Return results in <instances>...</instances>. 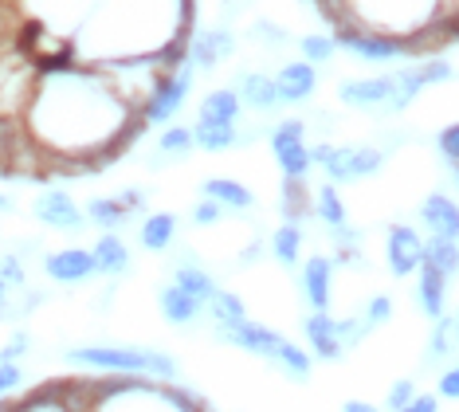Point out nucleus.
Returning a JSON list of instances; mask_svg holds the SVG:
<instances>
[{
  "label": "nucleus",
  "mask_w": 459,
  "mask_h": 412,
  "mask_svg": "<svg viewBox=\"0 0 459 412\" xmlns=\"http://www.w3.org/2000/svg\"><path fill=\"white\" fill-rule=\"evenodd\" d=\"M67 362L75 365H95V369H107V373H158V377H169L177 362L165 354H153V350H114V346H87V350H71Z\"/></svg>",
  "instance_id": "f257e3e1"
},
{
  "label": "nucleus",
  "mask_w": 459,
  "mask_h": 412,
  "mask_svg": "<svg viewBox=\"0 0 459 412\" xmlns=\"http://www.w3.org/2000/svg\"><path fill=\"white\" fill-rule=\"evenodd\" d=\"M271 150H275V162L287 177H307L310 173V150L302 142V122H283L275 134H271Z\"/></svg>",
  "instance_id": "f03ea898"
},
{
  "label": "nucleus",
  "mask_w": 459,
  "mask_h": 412,
  "mask_svg": "<svg viewBox=\"0 0 459 412\" xmlns=\"http://www.w3.org/2000/svg\"><path fill=\"white\" fill-rule=\"evenodd\" d=\"M385 259H389V271L396 279H401V275H412L424 263V240L416 236L409 224H393L389 244H385Z\"/></svg>",
  "instance_id": "7ed1b4c3"
},
{
  "label": "nucleus",
  "mask_w": 459,
  "mask_h": 412,
  "mask_svg": "<svg viewBox=\"0 0 459 412\" xmlns=\"http://www.w3.org/2000/svg\"><path fill=\"white\" fill-rule=\"evenodd\" d=\"M224 342H232L239 346V350H247V354H259V357H279V346L287 342L279 330H267V326H259V322H236V326H224L221 330Z\"/></svg>",
  "instance_id": "20e7f679"
},
{
  "label": "nucleus",
  "mask_w": 459,
  "mask_h": 412,
  "mask_svg": "<svg viewBox=\"0 0 459 412\" xmlns=\"http://www.w3.org/2000/svg\"><path fill=\"white\" fill-rule=\"evenodd\" d=\"M36 220L48 228H59V232H79L87 224V216L79 213V205L71 200L67 193H59V188H51V193H39L36 200Z\"/></svg>",
  "instance_id": "39448f33"
},
{
  "label": "nucleus",
  "mask_w": 459,
  "mask_h": 412,
  "mask_svg": "<svg viewBox=\"0 0 459 412\" xmlns=\"http://www.w3.org/2000/svg\"><path fill=\"white\" fill-rule=\"evenodd\" d=\"M185 94H189V71H177L173 79H161L153 87V99L145 102V122H169L181 110Z\"/></svg>",
  "instance_id": "423d86ee"
},
{
  "label": "nucleus",
  "mask_w": 459,
  "mask_h": 412,
  "mask_svg": "<svg viewBox=\"0 0 459 412\" xmlns=\"http://www.w3.org/2000/svg\"><path fill=\"white\" fill-rule=\"evenodd\" d=\"M44 267L48 275L56 283H82V279H91L99 267H95V256L91 251H82V248H64V251H51V256L44 259Z\"/></svg>",
  "instance_id": "0eeeda50"
},
{
  "label": "nucleus",
  "mask_w": 459,
  "mask_h": 412,
  "mask_svg": "<svg viewBox=\"0 0 459 412\" xmlns=\"http://www.w3.org/2000/svg\"><path fill=\"white\" fill-rule=\"evenodd\" d=\"M333 44H346L350 51H358L365 59H389L401 51V39L393 36H373L365 28H346V31H333Z\"/></svg>",
  "instance_id": "6e6552de"
},
{
  "label": "nucleus",
  "mask_w": 459,
  "mask_h": 412,
  "mask_svg": "<svg viewBox=\"0 0 459 412\" xmlns=\"http://www.w3.org/2000/svg\"><path fill=\"white\" fill-rule=\"evenodd\" d=\"M330 279H333V263L326 256H310L307 267H302V291H307V302L315 306V314H326L330 306Z\"/></svg>",
  "instance_id": "1a4fd4ad"
},
{
  "label": "nucleus",
  "mask_w": 459,
  "mask_h": 412,
  "mask_svg": "<svg viewBox=\"0 0 459 412\" xmlns=\"http://www.w3.org/2000/svg\"><path fill=\"white\" fill-rule=\"evenodd\" d=\"M420 216H424V224L432 228V236H440V240H459V208L447 200L444 193H432L420 205Z\"/></svg>",
  "instance_id": "9d476101"
},
{
  "label": "nucleus",
  "mask_w": 459,
  "mask_h": 412,
  "mask_svg": "<svg viewBox=\"0 0 459 412\" xmlns=\"http://www.w3.org/2000/svg\"><path fill=\"white\" fill-rule=\"evenodd\" d=\"M307 342H310V350H315L322 362H338L342 354V342H338V326H333L330 314H310L307 319Z\"/></svg>",
  "instance_id": "9b49d317"
},
{
  "label": "nucleus",
  "mask_w": 459,
  "mask_h": 412,
  "mask_svg": "<svg viewBox=\"0 0 459 412\" xmlns=\"http://www.w3.org/2000/svg\"><path fill=\"white\" fill-rule=\"evenodd\" d=\"M279 102H302L310 91H315V67L310 63H287L275 79Z\"/></svg>",
  "instance_id": "f8f14e48"
},
{
  "label": "nucleus",
  "mask_w": 459,
  "mask_h": 412,
  "mask_svg": "<svg viewBox=\"0 0 459 412\" xmlns=\"http://www.w3.org/2000/svg\"><path fill=\"white\" fill-rule=\"evenodd\" d=\"M393 79H358V83H342V102L350 107H377V102H389Z\"/></svg>",
  "instance_id": "ddd939ff"
},
{
  "label": "nucleus",
  "mask_w": 459,
  "mask_h": 412,
  "mask_svg": "<svg viewBox=\"0 0 459 412\" xmlns=\"http://www.w3.org/2000/svg\"><path fill=\"white\" fill-rule=\"evenodd\" d=\"M444 294H447V279L440 271L424 267L420 263V287H416V299H420V311L428 319H444Z\"/></svg>",
  "instance_id": "4468645a"
},
{
  "label": "nucleus",
  "mask_w": 459,
  "mask_h": 412,
  "mask_svg": "<svg viewBox=\"0 0 459 412\" xmlns=\"http://www.w3.org/2000/svg\"><path fill=\"white\" fill-rule=\"evenodd\" d=\"M91 256H95V267L102 275H122V271L130 267V251H126V244H122L118 236H114V232H107V236L99 240Z\"/></svg>",
  "instance_id": "2eb2a0df"
},
{
  "label": "nucleus",
  "mask_w": 459,
  "mask_h": 412,
  "mask_svg": "<svg viewBox=\"0 0 459 412\" xmlns=\"http://www.w3.org/2000/svg\"><path fill=\"white\" fill-rule=\"evenodd\" d=\"M204 200H216L221 208H252L255 197L247 193L239 181H228V177H212L204 181Z\"/></svg>",
  "instance_id": "dca6fc26"
},
{
  "label": "nucleus",
  "mask_w": 459,
  "mask_h": 412,
  "mask_svg": "<svg viewBox=\"0 0 459 412\" xmlns=\"http://www.w3.org/2000/svg\"><path fill=\"white\" fill-rule=\"evenodd\" d=\"M307 213H315V200H310L307 177H287V181H283V216H287V224H299Z\"/></svg>",
  "instance_id": "f3484780"
},
{
  "label": "nucleus",
  "mask_w": 459,
  "mask_h": 412,
  "mask_svg": "<svg viewBox=\"0 0 459 412\" xmlns=\"http://www.w3.org/2000/svg\"><path fill=\"white\" fill-rule=\"evenodd\" d=\"M424 267L440 271L444 279H447V275H455V271H459V240H440V236H432V240L424 244Z\"/></svg>",
  "instance_id": "a211bd4d"
},
{
  "label": "nucleus",
  "mask_w": 459,
  "mask_h": 412,
  "mask_svg": "<svg viewBox=\"0 0 459 412\" xmlns=\"http://www.w3.org/2000/svg\"><path fill=\"white\" fill-rule=\"evenodd\" d=\"M161 314H165V322H173V326H185V322H193L196 314H201V302L189 299L181 287H165L161 291Z\"/></svg>",
  "instance_id": "6ab92c4d"
},
{
  "label": "nucleus",
  "mask_w": 459,
  "mask_h": 412,
  "mask_svg": "<svg viewBox=\"0 0 459 412\" xmlns=\"http://www.w3.org/2000/svg\"><path fill=\"white\" fill-rule=\"evenodd\" d=\"M232 56V31H204L201 39H196V48H193V59L201 63V67H216L221 59Z\"/></svg>",
  "instance_id": "aec40b11"
},
{
  "label": "nucleus",
  "mask_w": 459,
  "mask_h": 412,
  "mask_svg": "<svg viewBox=\"0 0 459 412\" xmlns=\"http://www.w3.org/2000/svg\"><path fill=\"white\" fill-rule=\"evenodd\" d=\"M173 287H181L189 299H196V302H208L216 291V283H212V275L208 271H201V267H177V275H173Z\"/></svg>",
  "instance_id": "412c9836"
},
{
  "label": "nucleus",
  "mask_w": 459,
  "mask_h": 412,
  "mask_svg": "<svg viewBox=\"0 0 459 412\" xmlns=\"http://www.w3.org/2000/svg\"><path fill=\"white\" fill-rule=\"evenodd\" d=\"M87 220H95L99 228L114 232V228H122L130 220V208L122 205V200H114V197H95L87 205Z\"/></svg>",
  "instance_id": "4be33fe9"
},
{
  "label": "nucleus",
  "mask_w": 459,
  "mask_h": 412,
  "mask_svg": "<svg viewBox=\"0 0 459 412\" xmlns=\"http://www.w3.org/2000/svg\"><path fill=\"white\" fill-rule=\"evenodd\" d=\"M239 114V99L232 91H212L208 99L201 102V122H221V126H232Z\"/></svg>",
  "instance_id": "5701e85b"
},
{
  "label": "nucleus",
  "mask_w": 459,
  "mask_h": 412,
  "mask_svg": "<svg viewBox=\"0 0 459 412\" xmlns=\"http://www.w3.org/2000/svg\"><path fill=\"white\" fill-rule=\"evenodd\" d=\"M173 232H177V220L169 213H153V216H145V224H142V244L150 251H165L173 244Z\"/></svg>",
  "instance_id": "b1692460"
},
{
  "label": "nucleus",
  "mask_w": 459,
  "mask_h": 412,
  "mask_svg": "<svg viewBox=\"0 0 459 412\" xmlns=\"http://www.w3.org/2000/svg\"><path fill=\"white\" fill-rule=\"evenodd\" d=\"M239 94H244V102H252L255 110H271L279 102L275 79H267V75H244V83H239Z\"/></svg>",
  "instance_id": "393cba45"
},
{
  "label": "nucleus",
  "mask_w": 459,
  "mask_h": 412,
  "mask_svg": "<svg viewBox=\"0 0 459 412\" xmlns=\"http://www.w3.org/2000/svg\"><path fill=\"white\" fill-rule=\"evenodd\" d=\"M208 314L216 319V326H236V322H244L247 314H244V302H239V294L232 291H216L212 299H208Z\"/></svg>",
  "instance_id": "a878e982"
},
{
  "label": "nucleus",
  "mask_w": 459,
  "mask_h": 412,
  "mask_svg": "<svg viewBox=\"0 0 459 412\" xmlns=\"http://www.w3.org/2000/svg\"><path fill=\"white\" fill-rule=\"evenodd\" d=\"M315 213L326 220L333 232L346 228V205H342V197H338V188H333V185H322V188H318V197H315Z\"/></svg>",
  "instance_id": "bb28decb"
},
{
  "label": "nucleus",
  "mask_w": 459,
  "mask_h": 412,
  "mask_svg": "<svg viewBox=\"0 0 459 412\" xmlns=\"http://www.w3.org/2000/svg\"><path fill=\"white\" fill-rule=\"evenodd\" d=\"M193 142L201 145V150H228V145L236 142V130L232 126H221V122H196L193 130Z\"/></svg>",
  "instance_id": "cd10ccee"
},
{
  "label": "nucleus",
  "mask_w": 459,
  "mask_h": 412,
  "mask_svg": "<svg viewBox=\"0 0 459 412\" xmlns=\"http://www.w3.org/2000/svg\"><path fill=\"white\" fill-rule=\"evenodd\" d=\"M381 162H385V153H381V150H373V145H350V162H346L350 181H358V177L377 173Z\"/></svg>",
  "instance_id": "c85d7f7f"
},
{
  "label": "nucleus",
  "mask_w": 459,
  "mask_h": 412,
  "mask_svg": "<svg viewBox=\"0 0 459 412\" xmlns=\"http://www.w3.org/2000/svg\"><path fill=\"white\" fill-rule=\"evenodd\" d=\"M299 244H302L299 224H283V228L275 232V236H271V251H275V259L287 263V267L299 259Z\"/></svg>",
  "instance_id": "c756f323"
},
{
  "label": "nucleus",
  "mask_w": 459,
  "mask_h": 412,
  "mask_svg": "<svg viewBox=\"0 0 459 412\" xmlns=\"http://www.w3.org/2000/svg\"><path fill=\"white\" fill-rule=\"evenodd\" d=\"M420 91H424V87H420V83H416L412 71H404L401 79H393V91H389V110H404V107H409V102H412Z\"/></svg>",
  "instance_id": "7c9ffc66"
},
{
  "label": "nucleus",
  "mask_w": 459,
  "mask_h": 412,
  "mask_svg": "<svg viewBox=\"0 0 459 412\" xmlns=\"http://www.w3.org/2000/svg\"><path fill=\"white\" fill-rule=\"evenodd\" d=\"M275 362H283L287 369H290V377H302L307 381V373H310V354H302L295 342H283L279 346V357Z\"/></svg>",
  "instance_id": "2f4dec72"
},
{
  "label": "nucleus",
  "mask_w": 459,
  "mask_h": 412,
  "mask_svg": "<svg viewBox=\"0 0 459 412\" xmlns=\"http://www.w3.org/2000/svg\"><path fill=\"white\" fill-rule=\"evenodd\" d=\"M455 342H459V337H455V319H440V326H436V334H432V346H428V354L444 357Z\"/></svg>",
  "instance_id": "473e14b6"
},
{
  "label": "nucleus",
  "mask_w": 459,
  "mask_h": 412,
  "mask_svg": "<svg viewBox=\"0 0 459 412\" xmlns=\"http://www.w3.org/2000/svg\"><path fill=\"white\" fill-rule=\"evenodd\" d=\"M412 75H416L420 87H428V83H444L447 75H452V67H447L444 59H428V63H420V67H412Z\"/></svg>",
  "instance_id": "72a5a7b5"
},
{
  "label": "nucleus",
  "mask_w": 459,
  "mask_h": 412,
  "mask_svg": "<svg viewBox=\"0 0 459 412\" xmlns=\"http://www.w3.org/2000/svg\"><path fill=\"white\" fill-rule=\"evenodd\" d=\"M338 326V342L342 350H350V346H358L365 334H369V326H365V319H346V322H333Z\"/></svg>",
  "instance_id": "f704fd0d"
},
{
  "label": "nucleus",
  "mask_w": 459,
  "mask_h": 412,
  "mask_svg": "<svg viewBox=\"0 0 459 412\" xmlns=\"http://www.w3.org/2000/svg\"><path fill=\"white\" fill-rule=\"evenodd\" d=\"M193 145V130H185V126H173V130L161 134V150L165 153H185Z\"/></svg>",
  "instance_id": "c9c22d12"
},
{
  "label": "nucleus",
  "mask_w": 459,
  "mask_h": 412,
  "mask_svg": "<svg viewBox=\"0 0 459 412\" xmlns=\"http://www.w3.org/2000/svg\"><path fill=\"white\" fill-rule=\"evenodd\" d=\"M302 56H307L310 63L330 59L333 56V39H326V36H307V39H302Z\"/></svg>",
  "instance_id": "e433bc0d"
},
{
  "label": "nucleus",
  "mask_w": 459,
  "mask_h": 412,
  "mask_svg": "<svg viewBox=\"0 0 459 412\" xmlns=\"http://www.w3.org/2000/svg\"><path fill=\"white\" fill-rule=\"evenodd\" d=\"M0 279H4V287H24V263L16 256H4L0 259Z\"/></svg>",
  "instance_id": "4c0bfd02"
},
{
  "label": "nucleus",
  "mask_w": 459,
  "mask_h": 412,
  "mask_svg": "<svg viewBox=\"0 0 459 412\" xmlns=\"http://www.w3.org/2000/svg\"><path fill=\"white\" fill-rule=\"evenodd\" d=\"M416 397V389H412V381H396L393 389H389V400H385V405H389L393 412H401V408H409V400Z\"/></svg>",
  "instance_id": "58836bf2"
},
{
  "label": "nucleus",
  "mask_w": 459,
  "mask_h": 412,
  "mask_svg": "<svg viewBox=\"0 0 459 412\" xmlns=\"http://www.w3.org/2000/svg\"><path fill=\"white\" fill-rule=\"evenodd\" d=\"M393 314V302H389V294H377V299L369 302V311H365V326H381L385 319Z\"/></svg>",
  "instance_id": "ea45409f"
},
{
  "label": "nucleus",
  "mask_w": 459,
  "mask_h": 412,
  "mask_svg": "<svg viewBox=\"0 0 459 412\" xmlns=\"http://www.w3.org/2000/svg\"><path fill=\"white\" fill-rule=\"evenodd\" d=\"M440 153H444L452 165H459V122L447 126V130L440 134Z\"/></svg>",
  "instance_id": "a19ab883"
},
{
  "label": "nucleus",
  "mask_w": 459,
  "mask_h": 412,
  "mask_svg": "<svg viewBox=\"0 0 459 412\" xmlns=\"http://www.w3.org/2000/svg\"><path fill=\"white\" fill-rule=\"evenodd\" d=\"M221 216H224V208L216 205V200H201V205L193 208V224H216Z\"/></svg>",
  "instance_id": "79ce46f5"
},
{
  "label": "nucleus",
  "mask_w": 459,
  "mask_h": 412,
  "mask_svg": "<svg viewBox=\"0 0 459 412\" xmlns=\"http://www.w3.org/2000/svg\"><path fill=\"white\" fill-rule=\"evenodd\" d=\"M16 385H20V365L16 362H0V397L13 393Z\"/></svg>",
  "instance_id": "37998d69"
},
{
  "label": "nucleus",
  "mask_w": 459,
  "mask_h": 412,
  "mask_svg": "<svg viewBox=\"0 0 459 412\" xmlns=\"http://www.w3.org/2000/svg\"><path fill=\"white\" fill-rule=\"evenodd\" d=\"M440 397L459 400V365H452V369H447V373L440 377Z\"/></svg>",
  "instance_id": "c03bdc74"
},
{
  "label": "nucleus",
  "mask_w": 459,
  "mask_h": 412,
  "mask_svg": "<svg viewBox=\"0 0 459 412\" xmlns=\"http://www.w3.org/2000/svg\"><path fill=\"white\" fill-rule=\"evenodd\" d=\"M24 350H28V334H16L13 342H8L4 350H0V362H16V357L24 354Z\"/></svg>",
  "instance_id": "a18cd8bd"
},
{
  "label": "nucleus",
  "mask_w": 459,
  "mask_h": 412,
  "mask_svg": "<svg viewBox=\"0 0 459 412\" xmlns=\"http://www.w3.org/2000/svg\"><path fill=\"white\" fill-rule=\"evenodd\" d=\"M401 412H440V400L436 397H412L409 408H401Z\"/></svg>",
  "instance_id": "49530a36"
},
{
  "label": "nucleus",
  "mask_w": 459,
  "mask_h": 412,
  "mask_svg": "<svg viewBox=\"0 0 459 412\" xmlns=\"http://www.w3.org/2000/svg\"><path fill=\"white\" fill-rule=\"evenodd\" d=\"M436 20H440L447 44H452V39H459V8H455V13H447V16H436Z\"/></svg>",
  "instance_id": "de8ad7c7"
},
{
  "label": "nucleus",
  "mask_w": 459,
  "mask_h": 412,
  "mask_svg": "<svg viewBox=\"0 0 459 412\" xmlns=\"http://www.w3.org/2000/svg\"><path fill=\"white\" fill-rule=\"evenodd\" d=\"M118 200H122L126 208H138V205H142V193H138V188H130V193H122Z\"/></svg>",
  "instance_id": "09e8293b"
},
{
  "label": "nucleus",
  "mask_w": 459,
  "mask_h": 412,
  "mask_svg": "<svg viewBox=\"0 0 459 412\" xmlns=\"http://www.w3.org/2000/svg\"><path fill=\"white\" fill-rule=\"evenodd\" d=\"M342 412H377V408L365 405V400H346V408H342Z\"/></svg>",
  "instance_id": "8fccbe9b"
},
{
  "label": "nucleus",
  "mask_w": 459,
  "mask_h": 412,
  "mask_svg": "<svg viewBox=\"0 0 459 412\" xmlns=\"http://www.w3.org/2000/svg\"><path fill=\"white\" fill-rule=\"evenodd\" d=\"M8 208H13V200H8V197H0V213H8Z\"/></svg>",
  "instance_id": "3c124183"
},
{
  "label": "nucleus",
  "mask_w": 459,
  "mask_h": 412,
  "mask_svg": "<svg viewBox=\"0 0 459 412\" xmlns=\"http://www.w3.org/2000/svg\"><path fill=\"white\" fill-rule=\"evenodd\" d=\"M4 294H8V287H4V279H0V306H4Z\"/></svg>",
  "instance_id": "603ef678"
},
{
  "label": "nucleus",
  "mask_w": 459,
  "mask_h": 412,
  "mask_svg": "<svg viewBox=\"0 0 459 412\" xmlns=\"http://www.w3.org/2000/svg\"><path fill=\"white\" fill-rule=\"evenodd\" d=\"M455 185H459V165H455Z\"/></svg>",
  "instance_id": "864d4df0"
},
{
  "label": "nucleus",
  "mask_w": 459,
  "mask_h": 412,
  "mask_svg": "<svg viewBox=\"0 0 459 412\" xmlns=\"http://www.w3.org/2000/svg\"><path fill=\"white\" fill-rule=\"evenodd\" d=\"M455 337H459V319H455Z\"/></svg>",
  "instance_id": "5fc2aeb1"
}]
</instances>
